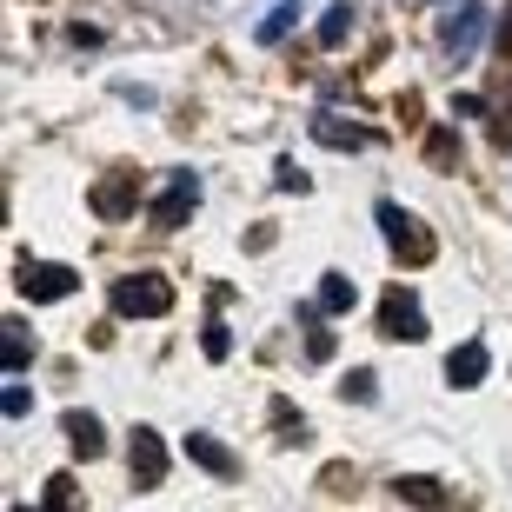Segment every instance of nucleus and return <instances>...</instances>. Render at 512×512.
<instances>
[{"mask_svg": "<svg viewBox=\"0 0 512 512\" xmlns=\"http://www.w3.org/2000/svg\"><path fill=\"white\" fill-rule=\"evenodd\" d=\"M107 300H114V313H127V320H160V313H173V280L167 273H120Z\"/></svg>", "mask_w": 512, "mask_h": 512, "instance_id": "1", "label": "nucleus"}, {"mask_svg": "<svg viewBox=\"0 0 512 512\" xmlns=\"http://www.w3.org/2000/svg\"><path fill=\"white\" fill-rule=\"evenodd\" d=\"M373 220H380V233L393 240V253H399L406 266H426V260H433V233L419 227V220L399 207V200H380V207H373Z\"/></svg>", "mask_w": 512, "mask_h": 512, "instance_id": "2", "label": "nucleus"}, {"mask_svg": "<svg viewBox=\"0 0 512 512\" xmlns=\"http://www.w3.org/2000/svg\"><path fill=\"white\" fill-rule=\"evenodd\" d=\"M80 293V273L60 260H20V300L27 306H47V300H74Z\"/></svg>", "mask_w": 512, "mask_h": 512, "instance_id": "3", "label": "nucleus"}, {"mask_svg": "<svg viewBox=\"0 0 512 512\" xmlns=\"http://www.w3.org/2000/svg\"><path fill=\"white\" fill-rule=\"evenodd\" d=\"M380 333L386 340H426V313H419V300L406 293V286H386V300H380Z\"/></svg>", "mask_w": 512, "mask_h": 512, "instance_id": "4", "label": "nucleus"}, {"mask_svg": "<svg viewBox=\"0 0 512 512\" xmlns=\"http://www.w3.org/2000/svg\"><path fill=\"white\" fill-rule=\"evenodd\" d=\"M193 207H200V173H187V167L153 193V220H160V227H187Z\"/></svg>", "mask_w": 512, "mask_h": 512, "instance_id": "5", "label": "nucleus"}, {"mask_svg": "<svg viewBox=\"0 0 512 512\" xmlns=\"http://www.w3.org/2000/svg\"><path fill=\"white\" fill-rule=\"evenodd\" d=\"M127 459H133V486H160L167 479V439L153 426H133L127 433Z\"/></svg>", "mask_w": 512, "mask_h": 512, "instance_id": "6", "label": "nucleus"}, {"mask_svg": "<svg viewBox=\"0 0 512 512\" xmlns=\"http://www.w3.org/2000/svg\"><path fill=\"white\" fill-rule=\"evenodd\" d=\"M313 140H320V147H340V153H366V147H380V127L340 120V114H313Z\"/></svg>", "mask_w": 512, "mask_h": 512, "instance_id": "7", "label": "nucleus"}, {"mask_svg": "<svg viewBox=\"0 0 512 512\" xmlns=\"http://www.w3.org/2000/svg\"><path fill=\"white\" fill-rule=\"evenodd\" d=\"M486 27H493V14H486V7H453V14H446V27H439V40H446V54H453V60H466V54H473V40L486 34Z\"/></svg>", "mask_w": 512, "mask_h": 512, "instance_id": "8", "label": "nucleus"}, {"mask_svg": "<svg viewBox=\"0 0 512 512\" xmlns=\"http://www.w3.org/2000/svg\"><path fill=\"white\" fill-rule=\"evenodd\" d=\"M187 459L200 466V473H213V479H240V459H233V446H220L213 433H187Z\"/></svg>", "mask_w": 512, "mask_h": 512, "instance_id": "9", "label": "nucleus"}, {"mask_svg": "<svg viewBox=\"0 0 512 512\" xmlns=\"http://www.w3.org/2000/svg\"><path fill=\"white\" fill-rule=\"evenodd\" d=\"M479 380H486V346H453V353H446V386L466 393V386H479Z\"/></svg>", "mask_w": 512, "mask_h": 512, "instance_id": "10", "label": "nucleus"}, {"mask_svg": "<svg viewBox=\"0 0 512 512\" xmlns=\"http://www.w3.org/2000/svg\"><path fill=\"white\" fill-rule=\"evenodd\" d=\"M133 207H140V200H133V180H127V173H120V180H100V187H94V213H100V220H127Z\"/></svg>", "mask_w": 512, "mask_h": 512, "instance_id": "11", "label": "nucleus"}, {"mask_svg": "<svg viewBox=\"0 0 512 512\" xmlns=\"http://www.w3.org/2000/svg\"><path fill=\"white\" fill-rule=\"evenodd\" d=\"M67 439H74L80 459H100V453H107V433H100L94 413H67Z\"/></svg>", "mask_w": 512, "mask_h": 512, "instance_id": "12", "label": "nucleus"}, {"mask_svg": "<svg viewBox=\"0 0 512 512\" xmlns=\"http://www.w3.org/2000/svg\"><path fill=\"white\" fill-rule=\"evenodd\" d=\"M393 493L406 499V506H439V499H446V486H439V479H426V473H406V479H393Z\"/></svg>", "mask_w": 512, "mask_h": 512, "instance_id": "13", "label": "nucleus"}, {"mask_svg": "<svg viewBox=\"0 0 512 512\" xmlns=\"http://www.w3.org/2000/svg\"><path fill=\"white\" fill-rule=\"evenodd\" d=\"M293 27H300V7H293V0H280V7H273V14L260 20V40H266V47H280V40L293 34Z\"/></svg>", "mask_w": 512, "mask_h": 512, "instance_id": "14", "label": "nucleus"}, {"mask_svg": "<svg viewBox=\"0 0 512 512\" xmlns=\"http://www.w3.org/2000/svg\"><path fill=\"white\" fill-rule=\"evenodd\" d=\"M346 306H353V280H346V273H326V280H320V313L340 320Z\"/></svg>", "mask_w": 512, "mask_h": 512, "instance_id": "15", "label": "nucleus"}, {"mask_svg": "<svg viewBox=\"0 0 512 512\" xmlns=\"http://www.w3.org/2000/svg\"><path fill=\"white\" fill-rule=\"evenodd\" d=\"M0 353H7V373H27V366H34V340H27L14 320H7V340H0Z\"/></svg>", "mask_w": 512, "mask_h": 512, "instance_id": "16", "label": "nucleus"}, {"mask_svg": "<svg viewBox=\"0 0 512 512\" xmlns=\"http://www.w3.org/2000/svg\"><path fill=\"white\" fill-rule=\"evenodd\" d=\"M426 160H433V167H459V133L433 127V133H426Z\"/></svg>", "mask_w": 512, "mask_h": 512, "instance_id": "17", "label": "nucleus"}, {"mask_svg": "<svg viewBox=\"0 0 512 512\" xmlns=\"http://www.w3.org/2000/svg\"><path fill=\"white\" fill-rule=\"evenodd\" d=\"M346 34H353V7L340 0V7H326V14H320V40H326V47H340Z\"/></svg>", "mask_w": 512, "mask_h": 512, "instance_id": "18", "label": "nucleus"}, {"mask_svg": "<svg viewBox=\"0 0 512 512\" xmlns=\"http://www.w3.org/2000/svg\"><path fill=\"white\" fill-rule=\"evenodd\" d=\"M40 506H80V486L67 473H54L47 486H40Z\"/></svg>", "mask_w": 512, "mask_h": 512, "instance_id": "19", "label": "nucleus"}, {"mask_svg": "<svg viewBox=\"0 0 512 512\" xmlns=\"http://www.w3.org/2000/svg\"><path fill=\"white\" fill-rule=\"evenodd\" d=\"M0 413H7V419L34 413V393H27V386H14V380H7V393H0Z\"/></svg>", "mask_w": 512, "mask_h": 512, "instance_id": "20", "label": "nucleus"}, {"mask_svg": "<svg viewBox=\"0 0 512 512\" xmlns=\"http://www.w3.org/2000/svg\"><path fill=\"white\" fill-rule=\"evenodd\" d=\"M200 346H207V360H227V353H233V333H227L220 320H213L207 333H200Z\"/></svg>", "mask_w": 512, "mask_h": 512, "instance_id": "21", "label": "nucleus"}, {"mask_svg": "<svg viewBox=\"0 0 512 512\" xmlns=\"http://www.w3.org/2000/svg\"><path fill=\"white\" fill-rule=\"evenodd\" d=\"M273 433H286V439H300V419H293V406H286V399H280V406H273Z\"/></svg>", "mask_w": 512, "mask_h": 512, "instance_id": "22", "label": "nucleus"}, {"mask_svg": "<svg viewBox=\"0 0 512 512\" xmlns=\"http://www.w3.org/2000/svg\"><path fill=\"white\" fill-rule=\"evenodd\" d=\"M346 399H373V373H366V366H360V373H346Z\"/></svg>", "mask_w": 512, "mask_h": 512, "instance_id": "23", "label": "nucleus"}, {"mask_svg": "<svg viewBox=\"0 0 512 512\" xmlns=\"http://www.w3.org/2000/svg\"><path fill=\"white\" fill-rule=\"evenodd\" d=\"M326 353H333V340H326V326H313L306 333V360H326Z\"/></svg>", "mask_w": 512, "mask_h": 512, "instance_id": "24", "label": "nucleus"}, {"mask_svg": "<svg viewBox=\"0 0 512 512\" xmlns=\"http://www.w3.org/2000/svg\"><path fill=\"white\" fill-rule=\"evenodd\" d=\"M67 40H74V47H100V27H87V20H74V27H67Z\"/></svg>", "mask_w": 512, "mask_h": 512, "instance_id": "25", "label": "nucleus"}, {"mask_svg": "<svg viewBox=\"0 0 512 512\" xmlns=\"http://www.w3.org/2000/svg\"><path fill=\"white\" fill-rule=\"evenodd\" d=\"M493 40H499V54H506V60H512V7H506V14H499V27H493Z\"/></svg>", "mask_w": 512, "mask_h": 512, "instance_id": "26", "label": "nucleus"}]
</instances>
